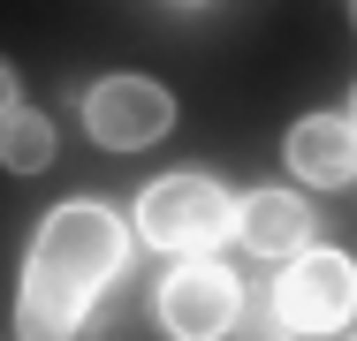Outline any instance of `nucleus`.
Instances as JSON below:
<instances>
[{"label":"nucleus","instance_id":"9d476101","mask_svg":"<svg viewBox=\"0 0 357 341\" xmlns=\"http://www.w3.org/2000/svg\"><path fill=\"white\" fill-rule=\"evenodd\" d=\"M236 326H243V341H274V334H282V319H274V303H266V311H243Z\"/></svg>","mask_w":357,"mask_h":341},{"label":"nucleus","instance_id":"7ed1b4c3","mask_svg":"<svg viewBox=\"0 0 357 341\" xmlns=\"http://www.w3.org/2000/svg\"><path fill=\"white\" fill-rule=\"evenodd\" d=\"M282 334H342L357 319V258L342 251H296L274 280Z\"/></svg>","mask_w":357,"mask_h":341},{"label":"nucleus","instance_id":"423d86ee","mask_svg":"<svg viewBox=\"0 0 357 341\" xmlns=\"http://www.w3.org/2000/svg\"><path fill=\"white\" fill-rule=\"evenodd\" d=\"M282 159L296 167V182H312V190H342L357 182V129L342 114H304L296 129H289Z\"/></svg>","mask_w":357,"mask_h":341},{"label":"nucleus","instance_id":"20e7f679","mask_svg":"<svg viewBox=\"0 0 357 341\" xmlns=\"http://www.w3.org/2000/svg\"><path fill=\"white\" fill-rule=\"evenodd\" d=\"M152 319L167 326V341H220V334H236V319H243V288L213 258H183L152 288Z\"/></svg>","mask_w":357,"mask_h":341},{"label":"nucleus","instance_id":"ddd939ff","mask_svg":"<svg viewBox=\"0 0 357 341\" xmlns=\"http://www.w3.org/2000/svg\"><path fill=\"white\" fill-rule=\"evenodd\" d=\"M183 8H198V0H183Z\"/></svg>","mask_w":357,"mask_h":341},{"label":"nucleus","instance_id":"1a4fd4ad","mask_svg":"<svg viewBox=\"0 0 357 341\" xmlns=\"http://www.w3.org/2000/svg\"><path fill=\"white\" fill-rule=\"evenodd\" d=\"M54 152H61V136L46 114H31V106H15L8 122H0V159L15 167V175H38V167H54Z\"/></svg>","mask_w":357,"mask_h":341},{"label":"nucleus","instance_id":"6e6552de","mask_svg":"<svg viewBox=\"0 0 357 341\" xmlns=\"http://www.w3.org/2000/svg\"><path fill=\"white\" fill-rule=\"evenodd\" d=\"M312 228H319V212L296 198V190H251V198L236 205V235H243L259 258H296V251H312Z\"/></svg>","mask_w":357,"mask_h":341},{"label":"nucleus","instance_id":"39448f33","mask_svg":"<svg viewBox=\"0 0 357 341\" xmlns=\"http://www.w3.org/2000/svg\"><path fill=\"white\" fill-rule=\"evenodd\" d=\"M84 129L107 152H144V144H160L175 129V99L152 76H99L84 91Z\"/></svg>","mask_w":357,"mask_h":341},{"label":"nucleus","instance_id":"9b49d317","mask_svg":"<svg viewBox=\"0 0 357 341\" xmlns=\"http://www.w3.org/2000/svg\"><path fill=\"white\" fill-rule=\"evenodd\" d=\"M8 114H15V68L0 61V122H8Z\"/></svg>","mask_w":357,"mask_h":341},{"label":"nucleus","instance_id":"f257e3e1","mask_svg":"<svg viewBox=\"0 0 357 341\" xmlns=\"http://www.w3.org/2000/svg\"><path fill=\"white\" fill-rule=\"evenodd\" d=\"M122 258H130V235H122V220H114L99 198L54 205V212L38 220V243H31V266L61 273V280L91 288V296L122 273Z\"/></svg>","mask_w":357,"mask_h":341},{"label":"nucleus","instance_id":"f03ea898","mask_svg":"<svg viewBox=\"0 0 357 341\" xmlns=\"http://www.w3.org/2000/svg\"><path fill=\"white\" fill-rule=\"evenodd\" d=\"M228 228H236V198L206 175H160L137 198V235L175 258H206Z\"/></svg>","mask_w":357,"mask_h":341},{"label":"nucleus","instance_id":"f8f14e48","mask_svg":"<svg viewBox=\"0 0 357 341\" xmlns=\"http://www.w3.org/2000/svg\"><path fill=\"white\" fill-rule=\"evenodd\" d=\"M350 129H357V106H350Z\"/></svg>","mask_w":357,"mask_h":341},{"label":"nucleus","instance_id":"0eeeda50","mask_svg":"<svg viewBox=\"0 0 357 341\" xmlns=\"http://www.w3.org/2000/svg\"><path fill=\"white\" fill-rule=\"evenodd\" d=\"M84 311H91V288L31 266L23 288H15V341H76L84 334Z\"/></svg>","mask_w":357,"mask_h":341}]
</instances>
